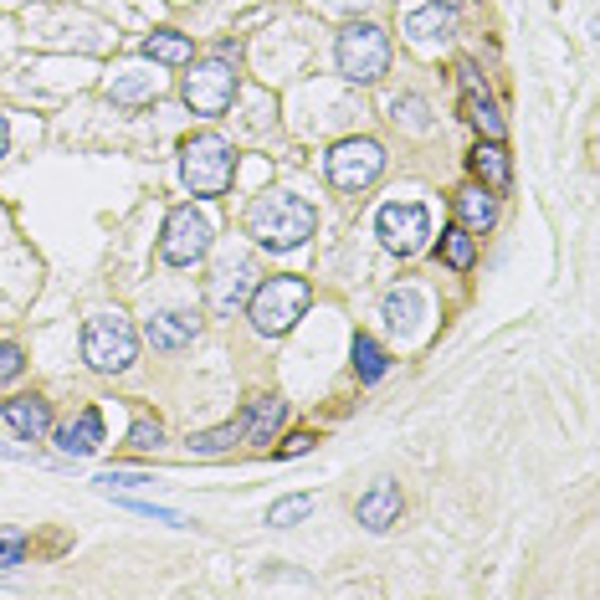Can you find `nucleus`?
<instances>
[{
	"label": "nucleus",
	"mask_w": 600,
	"mask_h": 600,
	"mask_svg": "<svg viewBox=\"0 0 600 600\" xmlns=\"http://www.w3.org/2000/svg\"><path fill=\"white\" fill-rule=\"evenodd\" d=\"M313 226H318V211L303 196H292V190H267V196H257L247 205V237L257 247H267V252L303 247L313 237Z\"/></svg>",
	"instance_id": "obj_1"
},
{
	"label": "nucleus",
	"mask_w": 600,
	"mask_h": 600,
	"mask_svg": "<svg viewBox=\"0 0 600 600\" xmlns=\"http://www.w3.org/2000/svg\"><path fill=\"white\" fill-rule=\"evenodd\" d=\"M313 303V288L303 277H267V283H257L252 298H247V318L262 339H277V334H288Z\"/></svg>",
	"instance_id": "obj_2"
},
{
	"label": "nucleus",
	"mask_w": 600,
	"mask_h": 600,
	"mask_svg": "<svg viewBox=\"0 0 600 600\" xmlns=\"http://www.w3.org/2000/svg\"><path fill=\"white\" fill-rule=\"evenodd\" d=\"M180 180H185V190L200 200L226 196L232 180H237V154H232V145H226L221 134H196V139L180 149Z\"/></svg>",
	"instance_id": "obj_3"
},
{
	"label": "nucleus",
	"mask_w": 600,
	"mask_h": 600,
	"mask_svg": "<svg viewBox=\"0 0 600 600\" xmlns=\"http://www.w3.org/2000/svg\"><path fill=\"white\" fill-rule=\"evenodd\" d=\"M83 360L98 375H124L128 364L139 360V334L124 313H92L83 324Z\"/></svg>",
	"instance_id": "obj_4"
},
{
	"label": "nucleus",
	"mask_w": 600,
	"mask_h": 600,
	"mask_svg": "<svg viewBox=\"0 0 600 600\" xmlns=\"http://www.w3.org/2000/svg\"><path fill=\"white\" fill-rule=\"evenodd\" d=\"M334 62L349 83H380L390 73V37L375 21H349L334 41Z\"/></svg>",
	"instance_id": "obj_5"
},
{
	"label": "nucleus",
	"mask_w": 600,
	"mask_h": 600,
	"mask_svg": "<svg viewBox=\"0 0 600 600\" xmlns=\"http://www.w3.org/2000/svg\"><path fill=\"white\" fill-rule=\"evenodd\" d=\"M211 241H216V221L205 216V211H196V205H175L164 216L160 257L170 267H196L200 257L211 252Z\"/></svg>",
	"instance_id": "obj_6"
},
{
	"label": "nucleus",
	"mask_w": 600,
	"mask_h": 600,
	"mask_svg": "<svg viewBox=\"0 0 600 600\" xmlns=\"http://www.w3.org/2000/svg\"><path fill=\"white\" fill-rule=\"evenodd\" d=\"M324 175L334 190H370L385 175V149L380 139H339L328 149Z\"/></svg>",
	"instance_id": "obj_7"
},
{
	"label": "nucleus",
	"mask_w": 600,
	"mask_h": 600,
	"mask_svg": "<svg viewBox=\"0 0 600 600\" xmlns=\"http://www.w3.org/2000/svg\"><path fill=\"white\" fill-rule=\"evenodd\" d=\"M232 98H237V67L226 57H205L196 62V73H185V103L200 118H221L232 109Z\"/></svg>",
	"instance_id": "obj_8"
},
{
	"label": "nucleus",
	"mask_w": 600,
	"mask_h": 600,
	"mask_svg": "<svg viewBox=\"0 0 600 600\" xmlns=\"http://www.w3.org/2000/svg\"><path fill=\"white\" fill-rule=\"evenodd\" d=\"M375 232L396 257H416L426 247V237H432V211L421 200H390L375 216Z\"/></svg>",
	"instance_id": "obj_9"
},
{
	"label": "nucleus",
	"mask_w": 600,
	"mask_h": 600,
	"mask_svg": "<svg viewBox=\"0 0 600 600\" xmlns=\"http://www.w3.org/2000/svg\"><path fill=\"white\" fill-rule=\"evenodd\" d=\"M457 83H462V113H467V124L483 134V139H492V145H503V134H509V124H503V113H498V103H492L488 83L477 77L473 62H462L457 67Z\"/></svg>",
	"instance_id": "obj_10"
},
{
	"label": "nucleus",
	"mask_w": 600,
	"mask_h": 600,
	"mask_svg": "<svg viewBox=\"0 0 600 600\" xmlns=\"http://www.w3.org/2000/svg\"><path fill=\"white\" fill-rule=\"evenodd\" d=\"M257 288V262L252 257H226L216 267V277L205 283V303L216 313H237L247 309V298H252Z\"/></svg>",
	"instance_id": "obj_11"
},
{
	"label": "nucleus",
	"mask_w": 600,
	"mask_h": 600,
	"mask_svg": "<svg viewBox=\"0 0 600 600\" xmlns=\"http://www.w3.org/2000/svg\"><path fill=\"white\" fill-rule=\"evenodd\" d=\"M164 88V77L154 73V67H145V62H124V67H113L109 83H103V92H109L118 109H145V103H154Z\"/></svg>",
	"instance_id": "obj_12"
},
{
	"label": "nucleus",
	"mask_w": 600,
	"mask_h": 600,
	"mask_svg": "<svg viewBox=\"0 0 600 600\" xmlns=\"http://www.w3.org/2000/svg\"><path fill=\"white\" fill-rule=\"evenodd\" d=\"M400 32H405V41H411L416 52H437V47L452 41L457 11L452 5H441V0H432V5H421V11H411V16L400 21Z\"/></svg>",
	"instance_id": "obj_13"
},
{
	"label": "nucleus",
	"mask_w": 600,
	"mask_h": 600,
	"mask_svg": "<svg viewBox=\"0 0 600 600\" xmlns=\"http://www.w3.org/2000/svg\"><path fill=\"white\" fill-rule=\"evenodd\" d=\"M0 416H5V426H11L21 441H41L52 432V405L41 396H11L0 405Z\"/></svg>",
	"instance_id": "obj_14"
},
{
	"label": "nucleus",
	"mask_w": 600,
	"mask_h": 600,
	"mask_svg": "<svg viewBox=\"0 0 600 600\" xmlns=\"http://www.w3.org/2000/svg\"><path fill=\"white\" fill-rule=\"evenodd\" d=\"M283 421H288V400L252 396V405L241 411V437L252 441V447H267V441L283 432Z\"/></svg>",
	"instance_id": "obj_15"
},
{
	"label": "nucleus",
	"mask_w": 600,
	"mask_h": 600,
	"mask_svg": "<svg viewBox=\"0 0 600 600\" xmlns=\"http://www.w3.org/2000/svg\"><path fill=\"white\" fill-rule=\"evenodd\" d=\"M98 447H103V416H98V405L77 411L67 426H57V452L62 457H92Z\"/></svg>",
	"instance_id": "obj_16"
},
{
	"label": "nucleus",
	"mask_w": 600,
	"mask_h": 600,
	"mask_svg": "<svg viewBox=\"0 0 600 600\" xmlns=\"http://www.w3.org/2000/svg\"><path fill=\"white\" fill-rule=\"evenodd\" d=\"M452 211H457V226H462V232L483 237L492 221H498V200H492V190H483V185H462L452 196Z\"/></svg>",
	"instance_id": "obj_17"
},
{
	"label": "nucleus",
	"mask_w": 600,
	"mask_h": 600,
	"mask_svg": "<svg viewBox=\"0 0 600 600\" xmlns=\"http://www.w3.org/2000/svg\"><path fill=\"white\" fill-rule=\"evenodd\" d=\"M354 518H360L370 534H385L390 524H400V488L396 483H375V488L354 503Z\"/></svg>",
	"instance_id": "obj_18"
},
{
	"label": "nucleus",
	"mask_w": 600,
	"mask_h": 600,
	"mask_svg": "<svg viewBox=\"0 0 600 600\" xmlns=\"http://www.w3.org/2000/svg\"><path fill=\"white\" fill-rule=\"evenodd\" d=\"M196 328H200V318L196 313H185V309H164V313H154L145 324V339L154 349H185L190 339H196Z\"/></svg>",
	"instance_id": "obj_19"
},
{
	"label": "nucleus",
	"mask_w": 600,
	"mask_h": 600,
	"mask_svg": "<svg viewBox=\"0 0 600 600\" xmlns=\"http://www.w3.org/2000/svg\"><path fill=\"white\" fill-rule=\"evenodd\" d=\"M467 164H473V175H477V185L483 190H492V196H503L513 185V164H509V149L503 145H477L473 154H467Z\"/></svg>",
	"instance_id": "obj_20"
},
{
	"label": "nucleus",
	"mask_w": 600,
	"mask_h": 600,
	"mask_svg": "<svg viewBox=\"0 0 600 600\" xmlns=\"http://www.w3.org/2000/svg\"><path fill=\"white\" fill-rule=\"evenodd\" d=\"M421 318H426V298H421L416 288H390L385 292V324H390V334L411 339V334L421 328Z\"/></svg>",
	"instance_id": "obj_21"
},
{
	"label": "nucleus",
	"mask_w": 600,
	"mask_h": 600,
	"mask_svg": "<svg viewBox=\"0 0 600 600\" xmlns=\"http://www.w3.org/2000/svg\"><path fill=\"white\" fill-rule=\"evenodd\" d=\"M145 57L154 62V67H185V62H196V47H190L185 32H149Z\"/></svg>",
	"instance_id": "obj_22"
},
{
	"label": "nucleus",
	"mask_w": 600,
	"mask_h": 600,
	"mask_svg": "<svg viewBox=\"0 0 600 600\" xmlns=\"http://www.w3.org/2000/svg\"><path fill=\"white\" fill-rule=\"evenodd\" d=\"M437 257L447 262V267H452V273H473V262H477V241H473V232H462V226H447V232H441Z\"/></svg>",
	"instance_id": "obj_23"
},
{
	"label": "nucleus",
	"mask_w": 600,
	"mask_h": 600,
	"mask_svg": "<svg viewBox=\"0 0 600 600\" xmlns=\"http://www.w3.org/2000/svg\"><path fill=\"white\" fill-rule=\"evenodd\" d=\"M349 354H354V375H360L364 385L385 380V370H390V354H385V349L375 345L370 334H354V349H349Z\"/></svg>",
	"instance_id": "obj_24"
},
{
	"label": "nucleus",
	"mask_w": 600,
	"mask_h": 600,
	"mask_svg": "<svg viewBox=\"0 0 600 600\" xmlns=\"http://www.w3.org/2000/svg\"><path fill=\"white\" fill-rule=\"evenodd\" d=\"M241 441V426H211V432H190L185 452L190 457H226Z\"/></svg>",
	"instance_id": "obj_25"
},
{
	"label": "nucleus",
	"mask_w": 600,
	"mask_h": 600,
	"mask_svg": "<svg viewBox=\"0 0 600 600\" xmlns=\"http://www.w3.org/2000/svg\"><path fill=\"white\" fill-rule=\"evenodd\" d=\"M309 513H313V492H288V498H277L273 509H267V524L292 528V524H303Z\"/></svg>",
	"instance_id": "obj_26"
},
{
	"label": "nucleus",
	"mask_w": 600,
	"mask_h": 600,
	"mask_svg": "<svg viewBox=\"0 0 600 600\" xmlns=\"http://www.w3.org/2000/svg\"><path fill=\"white\" fill-rule=\"evenodd\" d=\"M160 441H164L160 416H149V411H139V416H134V426H128V447H134V452H154Z\"/></svg>",
	"instance_id": "obj_27"
},
{
	"label": "nucleus",
	"mask_w": 600,
	"mask_h": 600,
	"mask_svg": "<svg viewBox=\"0 0 600 600\" xmlns=\"http://www.w3.org/2000/svg\"><path fill=\"white\" fill-rule=\"evenodd\" d=\"M390 118H396V124H405L411 134H426V128H432V113H426V103H421V98H396V103H390Z\"/></svg>",
	"instance_id": "obj_28"
},
{
	"label": "nucleus",
	"mask_w": 600,
	"mask_h": 600,
	"mask_svg": "<svg viewBox=\"0 0 600 600\" xmlns=\"http://www.w3.org/2000/svg\"><path fill=\"white\" fill-rule=\"evenodd\" d=\"M26 560V534L21 528H0V570H16Z\"/></svg>",
	"instance_id": "obj_29"
},
{
	"label": "nucleus",
	"mask_w": 600,
	"mask_h": 600,
	"mask_svg": "<svg viewBox=\"0 0 600 600\" xmlns=\"http://www.w3.org/2000/svg\"><path fill=\"white\" fill-rule=\"evenodd\" d=\"M26 370V354H21V345H11V339H0V385H11Z\"/></svg>",
	"instance_id": "obj_30"
},
{
	"label": "nucleus",
	"mask_w": 600,
	"mask_h": 600,
	"mask_svg": "<svg viewBox=\"0 0 600 600\" xmlns=\"http://www.w3.org/2000/svg\"><path fill=\"white\" fill-rule=\"evenodd\" d=\"M149 483H154V477H145V473H118V467H113V473H98V488H103V492H118V488H149Z\"/></svg>",
	"instance_id": "obj_31"
},
{
	"label": "nucleus",
	"mask_w": 600,
	"mask_h": 600,
	"mask_svg": "<svg viewBox=\"0 0 600 600\" xmlns=\"http://www.w3.org/2000/svg\"><path fill=\"white\" fill-rule=\"evenodd\" d=\"M313 447H318V437H313V432H298V437H288L277 447V457H303V452H313Z\"/></svg>",
	"instance_id": "obj_32"
},
{
	"label": "nucleus",
	"mask_w": 600,
	"mask_h": 600,
	"mask_svg": "<svg viewBox=\"0 0 600 600\" xmlns=\"http://www.w3.org/2000/svg\"><path fill=\"white\" fill-rule=\"evenodd\" d=\"M5 139H11V128H5V113H0V160H5Z\"/></svg>",
	"instance_id": "obj_33"
},
{
	"label": "nucleus",
	"mask_w": 600,
	"mask_h": 600,
	"mask_svg": "<svg viewBox=\"0 0 600 600\" xmlns=\"http://www.w3.org/2000/svg\"><path fill=\"white\" fill-rule=\"evenodd\" d=\"M339 5H360V11H364V5H370V0H339Z\"/></svg>",
	"instance_id": "obj_34"
}]
</instances>
